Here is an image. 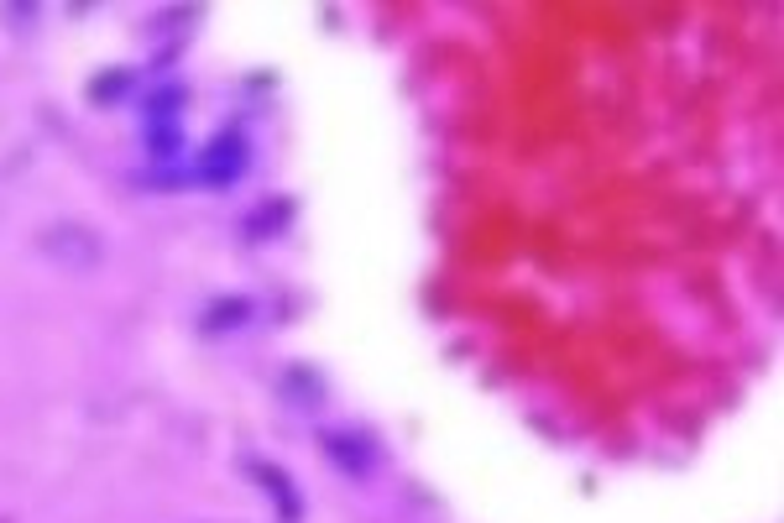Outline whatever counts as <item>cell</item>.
I'll return each mask as SVG.
<instances>
[{"label":"cell","instance_id":"ba28073f","mask_svg":"<svg viewBox=\"0 0 784 523\" xmlns=\"http://www.w3.org/2000/svg\"><path fill=\"white\" fill-rule=\"evenodd\" d=\"M131 89H136V68H110V74L89 79V100H95V105H121Z\"/></svg>","mask_w":784,"mask_h":523},{"label":"cell","instance_id":"5b68a950","mask_svg":"<svg viewBox=\"0 0 784 523\" xmlns=\"http://www.w3.org/2000/svg\"><path fill=\"white\" fill-rule=\"evenodd\" d=\"M251 314H257V299H246V293H225V299H210L199 314V330L204 335H230V330H241Z\"/></svg>","mask_w":784,"mask_h":523},{"label":"cell","instance_id":"7a4b0ae2","mask_svg":"<svg viewBox=\"0 0 784 523\" xmlns=\"http://www.w3.org/2000/svg\"><path fill=\"white\" fill-rule=\"evenodd\" d=\"M319 450H325V461L335 466V471H345L351 482H366V476L377 471V445L366 440V435H356V429H325L319 435Z\"/></svg>","mask_w":784,"mask_h":523},{"label":"cell","instance_id":"277c9868","mask_svg":"<svg viewBox=\"0 0 784 523\" xmlns=\"http://www.w3.org/2000/svg\"><path fill=\"white\" fill-rule=\"evenodd\" d=\"M246 471H251V482H257V487L272 497V508H278L283 523H298V518H304V497H298L293 476H288L283 466H272V461H257V456H251Z\"/></svg>","mask_w":784,"mask_h":523},{"label":"cell","instance_id":"8992f818","mask_svg":"<svg viewBox=\"0 0 784 523\" xmlns=\"http://www.w3.org/2000/svg\"><path fill=\"white\" fill-rule=\"evenodd\" d=\"M293 215H298V204L288 199V194H278V199H262L257 210L246 215V236L251 241H267V236H283L288 225H293Z\"/></svg>","mask_w":784,"mask_h":523},{"label":"cell","instance_id":"52a82bcc","mask_svg":"<svg viewBox=\"0 0 784 523\" xmlns=\"http://www.w3.org/2000/svg\"><path fill=\"white\" fill-rule=\"evenodd\" d=\"M278 388H283V398L293 403V408H314L325 403V377H319L314 367H288L283 377H278Z\"/></svg>","mask_w":784,"mask_h":523},{"label":"cell","instance_id":"6da1fadb","mask_svg":"<svg viewBox=\"0 0 784 523\" xmlns=\"http://www.w3.org/2000/svg\"><path fill=\"white\" fill-rule=\"evenodd\" d=\"M42 257H53L63 272H95L105 262V241L95 225H84V220H53V225H42Z\"/></svg>","mask_w":784,"mask_h":523},{"label":"cell","instance_id":"9c48e42d","mask_svg":"<svg viewBox=\"0 0 784 523\" xmlns=\"http://www.w3.org/2000/svg\"><path fill=\"white\" fill-rule=\"evenodd\" d=\"M178 105H183V89H157L147 100V126H178Z\"/></svg>","mask_w":784,"mask_h":523},{"label":"cell","instance_id":"30bf717a","mask_svg":"<svg viewBox=\"0 0 784 523\" xmlns=\"http://www.w3.org/2000/svg\"><path fill=\"white\" fill-rule=\"evenodd\" d=\"M147 147H152V157H178L183 131L178 126H147Z\"/></svg>","mask_w":784,"mask_h":523},{"label":"cell","instance_id":"3957f363","mask_svg":"<svg viewBox=\"0 0 784 523\" xmlns=\"http://www.w3.org/2000/svg\"><path fill=\"white\" fill-rule=\"evenodd\" d=\"M246 163H251V147H246V136H236V131H225V136H215L210 142V152L199 157V178L204 184H236V178L246 173Z\"/></svg>","mask_w":784,"mask_h":523}]
</instances>
